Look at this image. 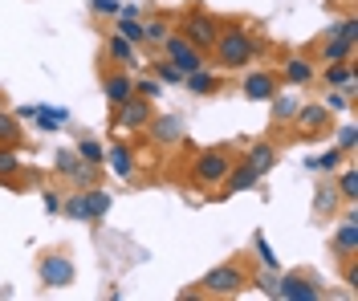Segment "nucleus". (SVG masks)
<instances>
[{"label":"nucleus","mask_w":358,"mask_h":301,"mask_svg":"<svg viewBox=\"0 0 358 301\" xmlns=\"http://www.w3.org/2000/svg\"><path fill=\"white\" fill-rule=\"evenodd\" d=\"M236 155H241V159H245L248 167H257L261 175H268V171L277 167V159H281V155H277V142H265V139L248 142L245 151H236Z\"/></svg>","instance_id":"obj_19"},{"label":"nucleus","mask_w":358,"mask_h":301,"mask_svg":"<svg viewBox=\"0 0 358 301\" xmlns=\"http://www.w3.org/2000/svg\"><path fill=\"white\" fill-rule=\"evenodd\" d=\"M106 61L110 66H122V70H138V49L127 41V37H118V33H110L106 37Z\"/></svg>","instance_id":"obj_22"},{"label":"nucleus","mask_w":358,"mask_h":301,"mask_svg":"<svg viewBox=\"0 0 358 301\" xmlns=\"http://www.w3.org/2000/svg\"><path fill=\"white\" fill-rule=\"evenodd\" d=\"M134 94L147 98V102H159L163 98V82H155V78H134Z\"/></svg>","instance_id":"obj_40"},{"label":"nucleus","mask_w":358,"mask_h":301,"mask_svg":"<svg viewBox=\"0 0 358 301\" xmlns=\"http://www.w3.org/2000/svg\"><path fill=\"white\" fill-rule=\"evenodd\" d=\"M73 151H78L86 163H94V167H106V147L94 139V135H82V139L73 142Z\"/></svg>","instance_id":"obj_33"},{"label":"nucleus","mask_w":358,"mask_h":301,"mask_svg":"<svg viewBox=\"0 0 358 301\" xmlns=\"http://www.w3.org/2000/svg\"><path fill=\"white\" fill-rule=\"evenodd\" d=\"M106 167H110L118 179H134V175H138V159H134V151L127 147V142L106 147Z\"/></svg>","instance_id":"obj_21"},{"label":"nucleus","mask_w":358,"mask_h":301,"mask_svg":"<svg viewBox=\"0 0 358 301\" xmlns=\"http://www.w3.org/2000/svg\"><path fill=\"white\" fill-rule=\"evenodd\" d=\"M248 289V269L241 260H224V265H212L200 277V298H241Z\"/></svg>","instance_id":"obj_3"},{"label":"nucleus","mask_w":358,"mask_h":301,"mask_svg":"<svg viewBox=\"0 0 358 301\" xmlns=\"http://www.w3.org/2000/svg\"><path fill=\"white\" fill-rule=\"evenodd\" d=\"M248 285H252V289H261L265 298H273V289H277V273H273V269H268V273H257V277L248 273Z\"/></svg>","instance_id":"obj_42"},{"label":"nucleus","mask_w":358,"mask_h":301,"mask_svg":"<svg viewBox=\"0 0 358 301\" xmlns=\"http://www.w3.org/2000/svg\"><path fill=\"white\" fill-rule=\"evenodd\" d=\"M151 118H155V102H147L138 94H131L122 106H114V126L118 131H131V135H143Z\"/></svg>","instance_id":"obj_8"},{"label":"nucleus","mask_w":358,"mask_h":301,"mask_svg":"<svg viewBox=\"0 0 358 301\" xmlns=\"http://www.w3.org/2000/svg\"><path fill=\"white\" fill-rule=\"evenodd\" d=\"M131 94H134V73L131 70H122V66H106V70H102V98H106L110 106H122Z\"/></svg>","instance_id":"obj_14"},{"label":"nucleus","mask_w":358,"mask_h":301,"mask_svg":"<svg viewBox=\"0 0 358 301\" xmlns=\"http://www.w3.org/2000/svg\"><path fill=\"white\" fill-rule=\"evenodd\" d=\"M90 13H98V17H118V0H90Z\"/></svg>","instance_id":"obj_44"},{"label":"nucleus","mask_w":358,"mask_h":301,"mask_svg":"<svg viewBox=\"0 0 358 301\" xmlns=\"http://www.w3.org/2000/svg\"><path fill=\"white\" fill-rule=\"evenodd\" d=\"M220 24L224 21H220V17H212L203 4H192V8H183L176 21H171V29H176V33H183L192 45H200L203 53H208V49H212V41L220 37Z\"/></svg>","instance_id":"obj_4"},{"label":"nucleus","mask_w":358,"mask_h":301,"mask_svg":"<svg viewBox=\"0 0 358 301\" xmlns=\"http://www.w3.org/2000/svg\"><path fill=\"white\" fill-rule=\"evenodd\" d=\"M261 179H265V175H261L257 167H248V163L241 159V155H236V163L228 167V175L220 179V187H216V191H220V196H241V191H257V187H261Z\"/></svg>","instance_id":"obj_12"},{"label":"nucleus","mask_w":358,"mask_h":301,"mask_svg":"<svg viewBox=\"0 0 358 301\" xmlns=\"http://www.w3.org/2000/svg\"><path fill=\"white\" fill-rule=\"evenodd\" d=\"M261 53H265V45L248 33L241 21H224L220 24V37L212 41V49H208V61H216L224 73H236V70H248V66H257L261 61Z\"/></svg>","instance_id":"obj_1"},{"label":"nucleus","mask_w":358,"mask_h":301,"mask_svg":"<svg viewBox=\"0 0 358 301\" xmlns=\"http://www.w3.org/2000/svg\"><path fill=\"white\" fill-rule=\"evenodd\" d=\"M330 179H334V187H338V200H346V204L355 208V204H358V171H355V159H346L334 175H330Z\"/></svg>","instance_id":"obj_23"},{"label":"nucleus","mask_w":358,"mask_h":301,"mask_svg":"<svg viewBox=\"0 0 358 301\" xmlns=\"http://www.w3.org/2000/svg\"><path fill=\"white\" fill-rule=\"evenodd\" d=\"M297 106H301V98L293 86H281V90L268 98V118H273V126H289L293 115H297Z\"/></svg>","instance_id":"obj_17"},{"label":"nucleus","mask_w":358,"mask_h":301,"mask_svg":"<svg viewBox=\"0 0 358 301\" xmlns=\"http://www.w3.org/2000/svg\"><path fill=\"white\" fill-rule=\"evenodd\" d=\"M232 163H236V151H232V147H208V151H200V155L192 159L187 184L196 187V191H212V187H220V179L228 175Z\"/></svg>","instance_id":"obj_2"},{"label":"nucleus","mask_w":358,"mask_h":301,"mask_svg":"<svg viewBox=\"0 0 358 301\" xmlns=\"http://www.w3.org/2000/svg\"><path fill=\"white\" fill-rule=\"evenodd\" d=\"M78 163H82V155H78L73 147H66V151H57V159H53V171H57V175L66 179V175L73 171V167H78Z\"/></svg>","instance_id":"obj_41"},{"label":"nucleus","mask_w":358,"mask_h":301,"mask_svg":"<svg viewBox=\"0 0 358 301\" xmlns=\"http://www.w3.org/2000/svg\"><path fill=\"white\" fill-rule=\"evenodd\" d=\"M37 281L41 289L57 293V289H69L78 281V269H73V256L62 253V249H49V253L37 256Z\"/></svg>","instance_id":"obj_5"},{"label":"nucleus","mask_w":358,"mask_h":301,"mask_svg":"<svg viewBox=\"0 0 358 301\" xmlns=\"http://www.w3.org/2000/svg\"><path fill=\"white\" fill-rule=\"evenodd\" d=\"M82 196H86V224H102L106 216H110V204H114V196L106 191L102 184H94V187H82Z\"/></svg>","instance_id":"obj_20"},{"label":"nucleus","mask_w":358,"mask_h":301,"mask_svg":"<svg viewBox=\"0 0 358 301\" xmlns=\"http://www.w3.org/2000/svg\"><path fill=\"white\" fill-rule=\"evenodd\" d=\"M334 147L338 151H346V155H355V142H358V126L355 122H342V126H338V135H334Z\"/></svg>","instance_id":"obj_39"},{"label":"nucleus","mask_w":358,"mask_h":301,"mask_svg":"<svg viewBox=\"0 0 358 301\" xmlns=\"http://www.w3.org/2000/svg\"><path fill=\"white\" fill-rule=\"evenodd\" d=\"M62 216L73 220V224H86V196H82V187H73L62 196Z\"/></svg>","instance_id":"obj_30"},{"label":"nucleus","mask_w":358,"mask_h":301,"mask_svg":"<svg viewBox=\"0 0 358 301\" xmlns=\"http://www.w3.org/2000/svg\"><path fill=\"white\" fill-rule=\"evenodd\" d=\"M114 33L127 37L134 49H143V17H122V13H118V17H114Z\"/></svg>","instance_id":"obj_32"},{"label":"nucleus","mask_w":358,"mask_h":301,"mask_svg":"<svg viewBox=\"0 0 358 301\" xmlns=\"http://www.w3.org/2000/svg\"><path fill=\"white\" fill-rule=\"evenodd\" d=\"M21 171H24L21 147H0V184H13Z\"/></svg>","instance_id":"obj_29"},{"label":"nucleus","mask_w":358,"mask_h":301,"mask_svg":"<svg viewBox=\"0 0 358 301\" xmlns=\"http://www.w3.org/2000/svg\"><path fill=\"white\" fill-rule=\"evenodd\" d=\"M281 90V78L277 70H265V66H248L245 82H241V94H245L248 102H268L273 94Z\"/></svg>","instance_id":"obj_10"},{"label":"nucleus","mask_w":358,"mask_h":301,"mask_svg":"<svg viewBox=\"0 0 358 301\" xmlns=\"http://www.w3.org/2000/svg\"><path fill=\"white\" fill-rule=\"evenodd\" d=\"M151 78H155V82H163V86H183V73H179L167 57H159L155 66H151Z\"/></svg>","instance_id":"obj_36"},{"label":"nucleus","mask_w":358,"mask_h":301,"mask_svg":"<svg viewBox=\"0 0 358 301\" xmlns=\"http://www.w3.org/2000/svg\"><path fill=\"white\" fill-rule=\"evenodd\" d=\"M21 139H24L21 118L4 106V110H0V147H21Z\"/></svg>","instance_id":"obj_27"},{"label":"nucleus","mask_w":358,"mask_h":301,"mask_svg":"<svg viewBox=\"0 0 358 301\" xmlns=\"http://www.w3.org/2000/svg\"><path fill=\"white\" fill-rule=\"evenodd\" d=\"M346 159H355V155H346V151L330 147V151H322V155L306 159V167H310V171H322V175H334V171H338V167H342Z\"/></svg>","instance_id":"obj_28"},{"label":"nucleus","mask_w":358,"mask_h":301,"mask_svg":"<svg viewBox=\"0 0 358 301\" xmlns=\"http://www.w3.org/2000/svg\"><path fill=\"white\" fill-rule=\"evenodd\" d=\"M159 53H163V57H167L179 73H192V70H200V66H208V53H203L200 45H192V41H187L183 33H176V29L163 37Z\"/></svg>","instance_id":"obj_6"},{"label":"nucleus","mask_w":358,"mask_h":301,"mask_svg":"<svg viewBox=\"0 0 358 301\" xmlns=\"http://www.w3.org/2000/svg\"><path fill=\"white\" fill-rule=\"evenodd\" d=\"M330 253L338 256V265L350 260V256H358V212L355 208L346 212L342 224L334 228V236H330Z\"/></svg>","instance_id":"obj_13"},{"label":"nucleus","mask_w":358,"mask_h":301,"mask_svg":"<svg viewBox=\"0 0 358 301\" xmlns=\"http://www.w3.org/2000/svg\"><path fill=\"white\" fill-rule=\"evenodd\" d=\"M326 37H342V41H358V17H342L326 29Z\"/></svg>","instance_id":"obj_38"},{"label":"nucleus","mask_w":358,"mask_h":301,"mask_svg":"<svg viewBox=\"0 0 358 301\" xmlns=\"http://www.w3.org/2000/svg\"><path fill=\"white\" fill-rule=\"evenodd\" d=\"M252 253H257V260H261L265 269L281 273V260H277V253H273V244L265 240V232H257V236H252Z\"/></svg>","instance_id":"obj_35"},{"label":"nucleus","mask_w":358,"mask_h":301,"mask_svg":"<svg viewBox=\"0 0 358 301\" xmlns=\"http://www.w3.org/2000/svg\"><path fill=\"white\" fill-rule=\"evenodd\" d=\"M322 106H326L330 115H350V110H355V98H346L342 90H326L322 94Z\"/></svg>","instance_id":"obj_37"},{"label":"nucleus","mask_w":358,"mask_h":301,"mask_svg":"<svg viewBox=\"0 0 358 301\" xmlns=\"http://www.w3.org/2000/svg\"><path fill=\"white\" fill-rule=\"evenodd\" d=\"M171 33V21L167 17H159V13H143V45H151V49H159L163 45V37Z\"/></svg>","instance_id":"obj_26"},{"label":"nucleus","mask_w":358,"mask_h":301,"mask_svg":"<svg viewBox=\"0 0 358 301\" xmlns=\"http://www.w3.org/2000/svg\"><path fill=\"white\" fill-rule=\"evenodd\" d=\"M183 90L196 94V98H212V94L224 90V78L216 70H208V66H200V70L183 73Z\"/></svg>","instance_id":"obj_18"},{"label":"nucleus","mask_w":358,"mask_h":301,"mask_svg":"<svg viewBox=\"0 0 358 301\" xmlns=\"http://www.w3.org/2000/svg\"><path fill=\"white\" fill-rule=\"evenodd\" d=\"M273 298H281V301H322L326 289H322L313 277H306V273H277Z\"/></svg>","instance_id":"obj_9"},{"label":"nucleus","mask_w":358,"mask_h":301,"mask_svg":"<svg viewBox=\"0 0 358 301\" xmlns=\"http://www.w3.org/2000/svg\"><path fill=\"white\" fill-rule=\"evenodd\" d=\"M317 78H322L326 90H342L346 98L358 102V66H355V57H350V61H330Z\"/></svg>","instance_id":"obj_11"},{"label":"nucleus","mask_w":358,"mask_h":301,"mask_svg":"<svg viewBox=\"0 0 358 301\" xmlns=\"http://www.w3.org/2000/svg\"><path fill=\"white\" fill-rule=\"evenodd\" d=\"M143 135H151L155 147H179V142H183V118L179 115H155L147 122Z\"/></svg>","instance_id":"obj_15"},{"label":"nucleus","mask_w":358,"mask_h":301,"mask_svg":"<svg viewBox=\"0 0 358 301\" xmlns=\"http://www.w3.org/2000/svg\"><path fill=\"white\" fill-rule=\"evenodd\" d=\"M37 131H45V135H53V131H62L69 122V110L66 106H45V102H37Z\"/></svg>","instance_id":"obj_25"},{"label":"nucleus","mask_w":358,"mask_h":301,"mask_svg":"<svg viewBox=\"0 0 358 301\" xmlns=\"http://www.w3.org/2000/svg\"><path fill=\"white\" fill-rule=\"evenodd\" d=\"M4 106H8V94L0 90V110H4Z\"/></svg>","instance_id":"obj_46"},{"label":"nucleus","mask_w":358,"mask_h":301,"mask_svg":"<svg viewBox=\"0 0 358 301\" xmlns=\"http://www.w3.org/2000/svg\"><path fill=\"white\" fill-rule=\"evenodd\" d=\"M13 115L21 118V122H24V118H33V115H37V102H29V106H17V110H13Z\"/></svg>","instance_id":"obj_45"},{"label":"nucleus","mask_w":358,"mask_h":301,"mask_svg":"<svg viewBox=\"0 0 358 301\" xmlns=\"http://www.w3.org/2000/svg\"><path fill=\"white\" fill-rule=\"evenodd\" d=\"M355 45L358 41H342V37H322V45H317V57L330 66V61H350L355 57Z\"/></svg>","instance_id":"obj_24"},{"label":"nucleus","mask_w":358,"mask_h":301,"mask_svg":"<svg viewBox=\"0 0 358 301\" xmlns=\"http://www.w3.org/2000/svg\"><path fill=\"white\" fill-rule=\"evenodd\" d=\"M277 78H281V86H293V90H306L313 78H317V66H313L310 57H285L281 61V70H277Z\"/></svg>","instance_id":"obj_16"},{"label":"nucleus","mask_w":358,"mask_h":301,"mask_svg":"<svg viewBox=\"0 0 358 301\" xmlns=\"http://www.w3.org/2000/svg\"><path fill=\"white\" fill-rule=\"evenodd\" d=\"M334 208H338L334 179H330V184H317V187H313V212H317V216H334Z\"/></svg>","instance_id":"obj_31"},{"label":"nucleus","mask_w":358,"mask_h":301,"mask_svg":"<svg viewBox=\"0 0 358 301\" xmlns=\"http://www.w3.org/2000/svg\"><path fill=\"white\" fill-rule=\"evenodd\" d=\"M41 204H45V212H49V216H57V212H62V191H57V187H45V191H41Z\"/></svg>","instance_id":"obj_43"},{"label":"nucleus","mask_w":358,"mask_h":301,"mask_svg":"<svg viewBox=\"0 0 358 301\" xmlns=\"http://www.w3.org/2000/svg\"><path fill=\"white\" fill-rule=\"evenodd\" d=\"M66 179H69V187H94V184H102V167H94V163L82 159Z\"/></svg>","instance_id":"obj_34"},{"label":"nucleus","mask_w":358,"mask_h":301,"mask_svg":"<svg viewBox=\"0 0 358 301\" xmlns=\"http://www.w3.org/2000/svg\"><path fill=\"white\" fill-rule=\"evenodd\" d=\"M293 131H297V139H306V142H313V139H326L330 131H334V115L322 106V102H301L297 106V115H293Z\"/></svg>","instance_id":"obj_7"}]
</instances>
